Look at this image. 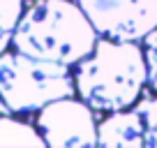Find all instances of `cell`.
I'll return each mask as SVG.
<instances>
[{"mask_svg":"<svg viewBox=\"0 0 157 148\" xmlns=\"http://www.w3.org/2000/svg\"><path fill=\"white\" fill-rule=\"evenodd\" d=\"M25 12V0H0V53L12 46L19 21Z\"/></svg>","mask_w":157,"mask_h":148,"instance_id":"8","label":"cell"},{"mask_svg":"<svg viewBox=\"0 0 157 148\" xmlns=\"http://www.w3.org/2000/svg\"><path fill=\"white\" fill-rule=\"evenodd\" d=\"M76 95L95 111H120L141 99L148 65L141 42L99 37L95 49L74 65Z\"/></svg>","mask_w":157,"mask_h":148,"instance_id":"1","label":"cell"},{"mask_svg":"<svg viewBox=\"0 0 157 148\" xmlns=\"http://www.w3.org/2000/svg\"><path fill=\"white\" fill-rule=\"evenodd\" d=\"M97 40V28L78 2L35 0L21 16L12 46L35 58L74 67L95 49Z\"/></svg>","mask_w":157,"mask_h":148,"instance_id":"2","label":"cell"},{"mask_svg":"<svg viewBox=\"0 0 157 148\" xmlns=\"http://www.w3.org/2000/svg\"><path fill=\"white\" fill-rule=\"evenodd\" d=\"M35 125L51 148L97 146V111L81 97L67 95L49 102L37 111Z\"/></svg>","mask_w":157,"mask_h":148,"instance_id":"4","label":"cell"},{"mask_svg":"<svg viewBox=\"0 0 157 148\" xmlns=\"http://www.w3.org/2000/svg\"><path fill=\"white\" fill-rule=\"evenodd\" d=\"M141 44L146 51V65H148V88L157 93V28L146 35V40Z\"/></svg>","mask_w":157,"mask_h":148,"instance_id":"10","label":"cell"},{"mask_svg":"<svg viewBox=\"0 0 157 148\" xmlns=\"http://www.w3.org/2000/svg\"><path fill=\"white\" fill-rule=\"evenodd\" d=\"M99 37L143 42L157 28V0H76Z\"/></svg>","mask_w":157,"mask_h":148,"instance_id":"5","label":"cell"},{"mask_svg":"<svg viewBox=\"0 0 157 148\" xmlns=\"http://www.w3.org/2000/svg\"><path fill=\"white\" fill-rule=\"evenodd\" d=\"M97 146H146V127L136 107L111 111L97 127Z\"/></svg>","mask_w":157,"mask_h":148,"instance_id":"6","label":"cell"},{"mask_svg":"<svg viewBox=\"0 0 157 148\" xmlns=\"http://www.w3.org/2000/svg\"><path fill=\"white\" fill-rule=\"evenodd\" d=\"M74 93L76 84L69 65L42 60L16 49L0 53V102L7 114L28 116Z\"/></svg>","mask_w":157,"mask_h":148,"instance_id":"3","label":"cell"},{"mask_svg":"<svg viewBox=\"0 0 157 148\" xmlns=\"http://www.w3.org/2000/svg\"><path fill=\"white\" fill-rule=\"evenodd\" d=\"M136 111L143 118V127H146V146L157 148V93L141 97L136 104Z\"/></svg>","mask_w":157,"mask_h":148,"instance_id":"9","label":"cell"},{"mask_svg":"<svg viewBox=\"0 0 157 148\" xmlns=\"http://www.w3.org/2000/svg\"><path fill=\"white\" fill-rule=\"evenodd\" d=\"M0 146L42 148V146H46V141L39 134L37 125L23 123V120L14 118V116H0Z\"/></svg>","mask_w":157,"mask_h":148,"instance_id":"7","label":"cell"}]
</instances>
